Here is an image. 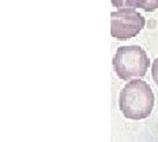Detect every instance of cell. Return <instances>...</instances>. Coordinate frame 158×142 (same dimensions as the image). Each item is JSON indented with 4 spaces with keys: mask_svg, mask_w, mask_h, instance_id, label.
Wrapping results in <instances>:
<instances>
[{
    "mask_svg": "<svg viewBox=\"0 0 158 142\" xmlns=\"http://www.w3.org/2000/svg\"><path fill=\"white\" fill-rule=\"evenodd\" d=\"M112 6L116 8H125L127 7V0H111Z\"/></svg>",
    "mask_w": 158,
    "mask_h": 142,
    "instance_id": "6",
    "label": "cell"
},
{
    "mask_svg": "<svg viewBox=\"0 0 158 142\" xmlns=\"http://www.w3.org/2000/svg\"><path fill=\"white\" fill-rule=\"evenodd\" d=\"M125 8H141L145 12H154L158 9V0H127Z\"/></svg>",
    "mask_w": 158,
    "mask_h": 142,
    "instance_id": "4",
    "label": "cell"
},
{
    "mask_svg": "<svg viewBox=\"0 0 158 142\" xmlns=\"http://www.w3.org/2000/svg\"><path fill=\"white\" fill-rule=\"evenodd\" d=\"M112 65L116 75L120 79L128 82L133 78L144 76L150 65V59L141 46H121L113 55Z\"/></svg>",
    "mask_w": 158,
    "mask_h": 142,
    "instance_id": "2",
    "label": "cell"
},
{
    "mask_svg": "<svg viewBox=\"0 0 158 142\" xmlns=\"http://www.w3.org/2000/svg\"><path fill=\"white\" fill-rule=\"evenodd\" d=\"M145 26V18L135 8H120L111 13V34L120 41L136 37Z\"/></svg>",
    "mask_w": 158,
    "mask_h": 142,
    "instance_id": "3",
    "label": "cell"
},
{
    "mask_svg": "<svg viewBox=\"0 0 158 142\" xmlns=\"http://www.w3.org/2000/svg\"><path fill=\"white\" fill-rule=\"evenodd\" d=\"M152 76H153V80L156 82V84L158 87V58H156V61L153 62V66H152Z\"/></svg>",
    "mask_w": 158,
    "mask_h": 142,
    "instance_id": "5",
    "label": "cell"
},
{
    "mask_svg": "<svg viewBox=\"0 0 158 142\" xmlns=\"http://www.w3.org/2000/svg\"><path fill=\"white\" fill-rule=\"evenodd\" d=\"M118 107L127 119L142 120L149 117L154 107V94L150 86L141 79L131 80L120 92Z\"/></svg>",
    "mask_w": 158,
    "mask_h": 142,
    "instance_id": "1",
    "label": "cell"
}]
</instances>
